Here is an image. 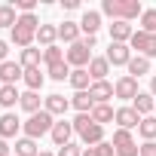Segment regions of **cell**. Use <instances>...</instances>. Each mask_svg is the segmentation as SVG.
<instances>
[{
    "label": "cell",
    "mask_w": 156,
    "mask_h": 156,
    "mask_svg": "<svg viewBox=\"0 0 156 156\" xmlns=\"http://www.w3.org/2000/svg\"><path fill=\"white\" fill-rule=\"evenodd\" d=\"M73 132L83 138V144H86V147H98V144L104 141V126L92 122V116H89V113H76V119H73Z\"/></svg>",
    "instance_id": "1"
},
{
    "label": "cell",
    "mask_w": 156,
    "mask_h": 156,
    "mask_svg": "<svg viewBox=\"0 0 156 156\" xmlns=\"http://www.w3.org/2000/svg\"><path fill=\"white\" fill-rule=\"evenodd\" d=\"M92 49H95V37H80L67 52H64V61L76 70V67H89L92 61Z\"/></svg>",
    "instance_id": "2"
},
{
    "label": "cell",
    "mask_w": 156,
    "mask_h": 156,
    "mask_svg": "<svg viewBox=\"0 0 156 156\" xmlns=\"http://www.w3.org/2000/svg\"><path fill=\"white\" fill-rule=\"evenodd\" d=\"M52 126H55V116L49 113V110H40V113H34V116H28V122L22 126V132H25V138H43V135H49L52 132Z\"/></svg>",
    "instance_id": "3"
},
{
    "label": "cell",
    "mask_w": 156,
    "mask_h": 156,
    "mask_svg": "<svg viewBox=\"0 0 156 156\" xmlns=\"http://www.w3.org/2000/svg\"><path fill=\"white\" fill-rule=\"evenodd\" d=\"M132 49H138L144 58H156V34H147V31H135L132 40H129Z\"/></svg>",
    "instance_id": "4"
},
{
    "label": "cell",
    "mask_w": 156,
    "mask_h": 156,
    "mask_svg": "<svg viewBox=\"0 0 156 156\" xmlns=\"http://www.w3.org/2000/svg\"><path fill=\"white\" fill-rule=\"evenodd\" d=\"M138 80H135V76H119V80L113 83V98H122V101H135L138 98Z\"/></svg>",
    "instance_id": "5"
},
{
    "label": "cell",
    "mask_w": 156,
    "mask_h": 156,
    "mask_svg": "<svg viewBox=\"0 0 156 156\" xmlns=\"http://www.w3.org/2000/svg\"><path fill=\"white\" fill-rule=\"evenodd\" d=\"M19 80H25V67L16 61H3L0 64V86H16Z\"/></svg>",
    "instance_id": "6"
},
{
    "label": "cell",
    "mask_w": 156,
    "mask_h": 156,
    "mask_svg": "<svg viewBox=\"0 0 156 156\" xmlns=\"http://www.w3.org/2000/svg\"><path fill=\"white\" fill-rule=\"evenodd\" d=\"M141 119H144V116L129 104V107H116V119H113V122H116L119 129H129V132H132V129H138V126H141Z\"/></svg>",
    "instance_id": "7"
},
{
    "label": "cell",
    "mask_w": 156,
    "mask_h": 156,
    "mask_svg": "<svg viewBox=\"0 0 156 156\" xmlns=\"http://www.w3.org/2000/svg\"><path fill=\"white\" fill-rule=\"evenodd\" d=\"M113 67L116 64H126L129 67V61H132V46L129 43H110V49H107V55H104Z\"/></svg>",
    "instance_id": "8"
},
{
    "label": "cell",
    "mask_w": 156,
    "mask_h": 156,
    "mask_svg": "<svg viewBox=\"0 0 156 156\" xmlns=\"http://www.w3.org/2000/svg\"><path fill=\"white\" fill-rule=\"evenodd\" d=\"M67 107H70V98H64V95H58V92L46 95V101H43V110H49L52 116H64Z\"/></svg>",
    "instance_id": "9"
},
{
    "label": "cell",
    "mask_w": 156,
    "mask_h": 156,
    "mask_svg": "<svg viewBox=\"0 0 156 156\" xmlns=\"http://www.w3.org/2000/svg\"><path fill=\"white\" fill-rule=\"evenodd\" d=\"M22 126H25V122H22L16 113H3V116H0V138H3V141H6V138H16V135L22 132Z\"/></svg>",
    "instance_id": "10"
},
{
    "label": "cell",
    "mask_w": 156,
    "mask_h": 156,
    "mask_svg": "<svg viewBox=\"0 0 156 156\" xmlns=\"http://www.w3.org/2000/svg\"><path fill=\"white\" fill-rule=\"evenodd\" d=\"M52 141L58 144V147H64V144H70V138H73V122H67V119H58L55 126H52Z\"/></svg>",
    "instance_id": "11"
},
{
    "label": "cell",
    "mask_w": 156,
    "mask_h": 156,
    "mask_svg": "<svg viewBox=\"0 0 156 156\" xmlns=\"http://www.w3.org/2000/svg\"><path fill=\"white\" fill-rule=\"evenodd\" d=\"M98 28H101V12L86 9V12H83V19H80V31H83L86 37H95V34H98Z\"/></svg>",
    "instance_id": "12"
},
{
    "label": "cell",
    "mask_w": 156,
    "mask_h": 156,
    "mask_svg": "<svg viewBox=\"0 0 156 156\" xmlns=\"http://www.w3.org/2000/svg\"><path fill=\"white\" fill-rule=\"evenodd\" d=\"M9 40H12L19 49H28V46H34V40H37V31H28V28L16 25V28L9 31Z\"/></svg>",
    "instance_id": "13"
},
{
    "label": "cell",
    "mask_w": 156,
    "mask_h": 156,
    "mask_svg": "<svg viewBox=\"0 0 156 156\" xmlns=\"http://www.w3.org/2000/svg\"><path fill=\"white\" fill-rule=\"evenodd\" d=\"M89 95H92L95 104H107V98H113V86H110L107 80H98V83L89 86Z\"/></svg>",
    "instance_id": "14"
},
{
    "label": "cell",
    "mask_w": 156,
    "mask_h": 156,
    "mask_svg": "<svg viewBox=\"0 0 156 156\" xmlns=\"http://www.w3.org/2000/svg\"><path fill=\"white\" fill-rule=\"evenodd\" d=\"M138 16H144V6L138 0H119V22L132 25V19H138Z\"/></svg>",
    "instance_id": "15"
},
{
    "label": "cell",
    "mask_w": 156,
    "mask_h": 156,
    "mask_svg": "<svg viewBox=\"0 0 156 156\" xmlns=\"http://www.w3.org/2000/svg\"><path fill=\"white\" fill-rule=\"evenodd\" d=\"M86 70H89V76H92V83H98V80H104V76L110 73V61H107V58H95V55H92V61H89V67H86Z\"/></svg>",
    "instance_id": "16"
},
{
    "label": "cell",
    "mask_w": 156,
    "mask_h": 156,
    "mask_svg": "<svg viewBox=\"0 0 156 156\" xmlns=\"http://www.w3.org/2000/svg\"><path fill=\"white\" fill-rule=\"evenodd\" d=\"M132 34H135V31H132L129 22H113V25H110V43H129Z\"/></svg>",
    "instance_id": "17"
},
{
    "label": "cell",
    "mask_w": 156,
    "mask_h": 156,
    "mask_svg": "<svg viewBox=\"0 0 156 156\" xmlns=\"http://www.w3.org/2000/svg\"><path fill=\"white\" fill-rule=\"evenodd\" d=\"M55 40H58V25H40V28H37V43H40L43 49L55 46Z\"/></svg>",
    "instance_id": "18"
},
{
    "label": "cell",
    "mask_w": 156,
    "mask_h": 156,
    "mask_svg": "<svg viewBox=\"0 0 156 156\" xmlns=\"http://www.w3.org/2000/svg\"><path fill=\"white\" fill-rule=\"evenodd\" d=\"M132 107L141 113V116H153V107H156V98L150 92H138V98L132 101Z\"/></svg>",
    "instance_id": "19"
},
{
    "label": "cell",
    "mask_w": 156,
    "mask_h": 156,
    "mask_svg": "<svg viewBox=\"0 0 156 156\" xmlns=\"http://www.w3.org/2000/svg\"><path fill=\"white\" fill-rule=\"evenodd\" d=\"M80 22H64V25H58V40H64V43H76V40H80Z\"/></svg>",
    "instance_id": "20"
},
{
    "label": "cell",
    "mask_w": 156,
    "mask_h": 156,
    "mask_svg": "<svg viewBox=\"0 0 156 156\" xmlns=\"http://www.w3.org/2000/svg\"><path fill=\"white\" fill-rule=\"evenodd\" d=\"M70 86H73L76 92H89V86H92V76H89V70H86V67H76V70H70Z\"/></svg>",
    "instance_id": "21"
},
{
    "label": "cell",
    "mask_w": 156,
    "mask_h": 156,
    "mask_svg": "<svg viewBox=\"0 0 156 156\" xmlns=\"http://www.w3.org/2000/svg\"><path fill=\"white\" fill-rule=\"evenodd\" d=\"M40 61H43V49H37V46H28V49H22V58H19V64L28 70V67H40Z\"/></svg>",
    "instance_id": "22"
},
{
    "label": "cell",
    "mask_w": 156,
    "mask_h": 156,
    "mask_svg": "<svg viewBox=\"0 0 156 156\" xmlns=\"http://www.w3.org/2000/svg\"><path fill=\"white\" fill-rule=\"evenodd\" d=\"M89 116H92V122H98V126H104V122H113V119H116V110H113L110 104H95Z\"/></svg>",
    "instance_id": "23"
},
{
    "label": "cell",
    "mask_w": 156,
    "mask_h": 156,
    "mask_svg": "<svg viewBox=\"0 0 156 156\" xmlns=\"http://www.w3.org/2000/svg\"><path fill=\"white\" fill-rule=\"evenodd\" d=\"M43 83H46V76L40 73V67H28V70H25V86H28V92H40Z\"/></svg>",
    "instance_id": "24"
},
{
    "label": "cell",
    "mask_w": 156,
    "mask_h": 156,
    "mask_svg": "<svg viewBox=\"0 0 156 156\" xmlns=\"http://www.w3.org/2000/svg\"><path fill=\"white\" fill-rule=\"evenodd\" d=\"M70 107H76V113H92L95 101H92V95H89V92H73V98H70Z\"/></svg>",
    "instance_id": "25"
},
{
    "label": "cell",
    "mask_w": 156,
    "mask_h": 156,
    "mask_svg": "<svg viewBox=\"0 0 156 156\" xmlns=\"http://www.w3.org/2000/svg\"><path fill=\"white\" fill-rule=\"evenodd\" d=\"M144 73H150V58H144V55H132V61H129V76H144Z\"/></svg>",
    "instance_id": "26"
},
{
    "label": "cell",
    "mask_w": 156,
    "mask_h": 156,
    "mask_svg": "<svg viewBox=\"0 0 156 156\" xmlns=\"http://www.w3.org/2000/svg\"><path fill=\"white\" fill-rule=\"evenodd\" d=\"M19 107H22L25 113H31V116L40 113V110H43V107H40V92H25L22 101H19Z\"/></svg>",
    "instance_id": "27"
},
{
    "label": "cell",
    "mask_w": 156,
    "mask_h": 156,
    "mask_svg": "<svg viewBox=\"0 0 156 156\" xmlns=\"http://www.w3.org/2000/svg\"><path fill=\"white\" fill-rule=\"evenodd\" d=\"M16 156H40V147L34 138H19L16 141Z\"/></svg>",
    "instance_id": "28"
},
{
    "label": "cell",
    "mask_w": 156,
    "mask_h": 156,
    "mask_svg": "<svg viewBox=\"0 0 156 156\" xmlns=\"http://www.w3.org/2000/svg\"><path fill=\"white\" fill-rule=\"evenodd\" d=\"M16 22H19V16H16V6L12 3H0V28H16Z\"/></svg>",
    "instance_id": "29"
},
{
    "label": "cell",
    "mask_w": 156,
    "mask_h": 156,
    "mask_svg": "<svg viewBox=\"0 0 156 156\" xmlns=\"http://www.w3.org/2000/svg\"><path fill=\"white\" fill-rule=\"evenodd\" d=\"M19 101H22V92L16 86H0V104L3 107H16Z\"/></svg>",
    "instance_id": "30"
},
{
    "label": "cell",
    "mask_w": 156,
    "mask_h": 156,
    "mask_svg": "<svg viewBox=\"0 0 156 156\" xmlns=\"http://www.w3.org/2000/svg\"><path fill=\"white\" fill-rule=\"evenodd\" d=\"M138 135L144 141H156V116H144L141 126H138Z\"/></svg>",
    "instance_id": "31"
},
{
    "label": "cell",
    "mask_w": 156,
    "mask_h": 156,
    "mask_svg": "<svg viewBox=\"0 0 156 156\" xmlns=\"http://www.w3.org/2000/svg\"><path fill=\"white\" fill-rule=\"evenodd\" d=\"M49 76H52V80H70V64L67 61H58V64H49Z\"/></svg>",
    "instance_id": "32"
},
{
    "label": "cell",
    "mask_w": 156,
    "mask_h": 156,
    "mask_svg": "<svg viewBox=\"0 0 156 156\" xmlns=\"http://www.w3.org/2000/svg\"><path fill=\"white\" fill-rule=\"evenodd\" d=\"M116 150H122V147H129V144H135V138H132V132L129 129H116L113 132V141H110Z\"/></svg>",
    "instance_id": "33"
},
{
    "label": "cell",
    "mask_w": 156,
    "mask_h": 156,
    "mask_svg": "<svg viewBox=\"0 0 156 156\" xmlns=\"http://www.w3.org/2000/svg\"><path fill=\"white\" fill-rule=\"evenodd\" d=\"M43 61H46V67H49V64H58V61H64V52H61V46H49V49H43Z\"/></svg>",
    "instance_id": "34"
},
{
    "label": "cell",
    "mask_w": 156,
    "mask_h": 156,
    "mask_svg": "<svg viewBox=\"0 0 156 156\" xmlns=\"http://www.w3.org/2000/svg\"><path fill=\"white\" fill-rule=\"evenodd\" d=\"M141 31L156 34V9H144V16H141Z\"/></svg>",
    "instance_id": "35"
},
{
    "label": "cell",
    "mask_w": 156,
    "mask_h": 156,
    "mask_svg": "<svg viewBox=\"0 0 156 156\" xmlns=\"http://www.w3.org/2000/svg\"><path fill=\"white\" fill-rule=\"evenodd\" d=\"M101 12L110 16L113 22H119V0H104V3H101Z\"/></svg>",
    "instance_id": "36"
},
{
    "label": "cell",
    "mask_w": 156,
    "mask_h": 156,
    "mask_svg": "<svg viewBox=\"0 0 156 156\" xmlns=\"http://www.w3.org/2000/svg\"><path fill=\"white\" fill-rule=\"evenodd\" d=\"M58 156H83V150H80V147H76V144L70 141V144H64V147H58Z\"/></svg>",
    "instance_id": "37"
},
{
    "label": "cell",
    "mask_w": 156,
    "mask_h": 156,
    "mask_svg": "<svg viewBox=\"0 0 156 156\" xmlns=\"http://www.w3.org/2000/svg\"><path fill=\"white\" fill-rule=\"evenodd\" d=\"M116 156H141V147H138V144H129V147L116 150Z\"/></svg>",
    "instance_id": "38"
},
{
    "label": "cell",
    "mask_w": 156,
    "mask_h": 156,
    "mask_svg": "<svg viewBox=\"0 0 156 156\" xmlns=\"http://www.w3.org/2000/svg\"><path fill=\"white\" fill-rule=\"evenodd\" d=\"M141 156H156V141H144L141 144Z\"/></svg>",
    "instance_id": "39"
},
{
    "label": "cell",
    "mask_w": 156,
    "mask_h": 156,
    "mask_svg": "<svg viewBox=\"0 0 156 156\" xmlns=\"http://www.w3.org/2000/svg\"><path fill=\"white\" fill-rule=\"evenodd\" d=\"M6 52H9V43H6V40H0V64L6 61Z\"/></svg>",
    "instance_id": "40"
},
{
    "label": "cell",
    "mask_w": 156,
    "mask_h": 156,
    "mask_svg": "<svg viewBox=\"0 0 156 156\" xmlns=\"http://www.w3.org/2000/svg\"><path fill=\"white\" fill-rule=\"evenodd\" d=\"M0 156H12V150H9V144L0 138Z\"/></svg>",
    "instance_id": "41"
},
{
    "label": "cell",
    "mask_w": 156,
    "mask_h": 156,
    "mask_svg": "<svg viewBox=\"0 0 156 156\" xmlns=\"http://www.w3.org/2000/svg\"><path fill=\"white\" fill-rule=\"evenodd\" d=\"M61 6H64V9H76V6H80V0H61Z\"/></svg>",
    "instance_id": "42"
},
{
    "label": "cell",
    "mask_w": 156,
    "mask_h": 156,
    "mask_svg": "<svg viewBox=\"0 0 156 156\" xmlns=\"http://www.w3.org/2000/svg\"><path fill=\"white\" fill-rule=\"evenodd\" d=\"M83 156H98V147H86V150H83Z\"/></svg>",
    "instance_id": "43"
},
{
    "label": "cell",
    "mask_w": 156,
    "mask_h": 156,
    "mask_svg": "<svg viewBox=\"0 0 156 156\" xmlns=\"http://www.w3.org/2000/svg\"><path fill=\"white\" fill-rule=\"evenodd\" d=\"M150 95L156 98V76H153V80H150Z\"/></svg>",
    "instance_id": "44"
},
{
    "label": "cell",
    "mask_w": 156,
    "mask_h": 156,
    "mask_svg": "<svg viewBox=\"0 0 156 156\" xmlns=\"http://www.w3.org/2000/svg\"><path fill=\"white\" fill-rule=\"evenodd\" d=\"M40 156H58V153H46V150H40Z\"/></svg>",
    "instance_id": "45"
},
{
    "label": "cell",
    "mask_w": 156,
    "mask_h": 156,
    "mask_svg": "<svg viewBox=\"0 0 156 156\" xmlns=\"http://www.w3.org/2000/svg\"><path fill=\"white\" fill-rule=\"evenodd\" d=\"M153 116H156V107H153Z\"/></svg>",
    "instance_id": "46"
},
{
    "label": "cell",
    "mask_w": 156,
    "mask_h": 156,
    "mask_svg": "<svg viewBox=\"0 0 156 156\" xmlns=\"http://www.w3.org/2000/svg\"><path fill=\"white\" fill-rule=\"evenodd\" d=\"M12 156H16V153H12Z\"/></svg>",
    "instance_id": "47"
}]
</instances>
